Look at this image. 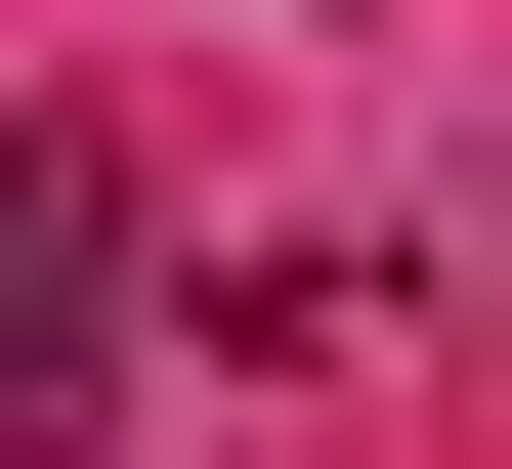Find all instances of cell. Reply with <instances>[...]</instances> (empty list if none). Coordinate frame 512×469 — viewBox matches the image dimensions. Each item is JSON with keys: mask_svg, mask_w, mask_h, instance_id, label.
I'll list each match as a JSON object with an SVG mask.
<instances>
[{"mask_svg": "<svg viewBox=\"0 0 512 469\" xmlns=\"http://www.w3.org/2000/svg\"><path fill=\"white\" fill-rule=\"evenodd\" d=\"M128 427V128H0V469Z\"/></svg>", "mask_w": 512, "mask_h": 469, "instance_id": "1", "label": "cell"}]
</instances>
